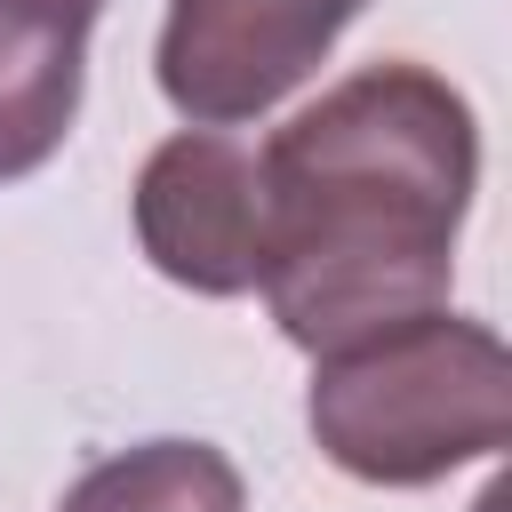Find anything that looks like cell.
Instances as JSON below:
<instances>
[{"label":"cell","mask_w":512,"mask_h":512,"mask_svg":"<svg viewBox=\"0 0 512 512\" xmlns=\"http://www.w3.org/2000/svg\"><path fill=\"white\" fill-rule=\"evenodd\" d=\"M256 296L296 352L448 304L480 192V120L416 56L320 88L256 144Z\"/></svg>","instance_id":"cell-1"},{"label":"cell","mask_w":512,"mask_h":512,"mask_svg":"<svg viewBox=\"0 0 512 512\" xmlns=\"http://www.w3.org/2000/svg\"><path fill=\"white\" fill-rule=\"evenodd\" d=\"M312 448L360 488H432L512 440V352L472 312H400L328 352L304 384Z\"/></svg>","instance_id":"cell-2"},{"label":"cell","mask_w":512,"mask_h":512,"mask_svg":"<svg viewBox=\"0 0 512 512\" xmlns=\"http://www.w3.org/2000/svg\"><path fill=\"white\" fill-rule=\"evenodd\" d=\"M368 0H168L152 80L184 128H248L296 96Z\"/></svg>","instance_id":"cell-3"},{"label":"cell","mask_w":512,"mask_h":512,"mask_svg":"<svg viewBox=\"0 0 512 512\" xmlns=\"http://www.w3.org/2000/svg\"><path fill=\"white\" fill-rule=\"evenodd\" d=\"M136 216V248L160 280L192 288V296H248L256 288V144H240L232 128H176L168 144H152V160L136 168L128 192Z\"/></svg>","instance_id":"cell-4"},{"label":"cell","mask_w":512,"mask_h":512,"mask_svg":"<svg viewBox=\"0 0 512 512\" xmlns=\"http://www.w3.org/2000/svg\"><path fill=\"white\" fill-rule=\"evenodd\" d=\"M96 16L72 0H0V184L48 168L88 96Z\"/></svg>","instance_id":"cell-5"},{"label":"cell","mask_w":512,"mask_h":512,"mask_svg":"<svg viewBox=\"0 0 512 512\" xmlns=\"http://www.w3.org/2000/svg\"><path fill=\"white\" fill-rule=\"evenodd\" d=\"M56 512H248V480L216 440H136L96 456Z\"/></svg>","instance_id":"cell-6"},{"label":"cell","mask_w":512,"mask_h":512,"mask_svg":"<svg viewBox=\"0 0 512 512\" xmlns=\"http://www.w3.org/2000/svg\"><path fill=\"white\" fill-rule=\"evenodd\" d=\"M72 8H88V16H104V0H72Z\"/></svg>","instance_id":"cell-7"}]
</instances>
